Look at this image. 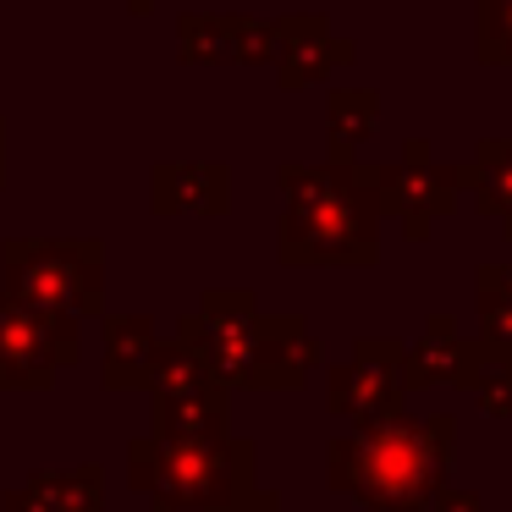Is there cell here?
<instances>
[{
    "instance_id": "cell-14",
    "label": "cell",
    "mask_w": 512,
    "mask_h": 512,
    "mask_svg": "<svg viewBox=\"0 0 512 512\" xmlns=\"http://www.w3.org/2000/svg\"><path fill=\"white\" fill-rule=\"evenodd\" d=\"M226 408H232V397L215 380L188 391V397H160L149 435H160V441H221V435H232L226 430Z\"/></svg>"
},
{
    "instance_id": "cell-16",
    "label": "cell",
    "mask_w": 512,
    "mask_h": 512,
    "mask_svg": "<svg viewBox=\"0 0 512 512\" xmlns=\"http://www.w3.org/2000/svg\"><path fill=\"white\" fill-rule=\"evenodd\" d=\"M177 56L193 61V67H210V61H237V17L188 12L177 23Z\"/></svg>"
},
{
    "instance_id": "cell-21",
    "label": "cell",
    "mask_w": 512,
    "mask_h": 512,
    "mask_svg": "<svg viewBox=\"0 0 512 512\" xmlns=\"http://www.w3.org/2000/svg\"><path fill=\"white\" fill-rule=\"evenodd\" d=\"M479 56L512 67V0H479Z\"/></svg>"
},
{
    "instance_id": "cell-6",
    "label": "cell",
    "mask_w": 512,
    "mask_h": 512,
    "mask_svg": "<svg viewBox=\"0 0 512 512\" xmlns=\"http://www.w3.org/2000/svg\"><path fill=\"white\" fill-rule=\"evenodd\" d=\"M83 358V325L39 314L0 292V391H50L67 364Z\"/></svg>"
},
{
    "instance_id": "cell-13",
    "label": "cell",
    "mask_w": 512,
    "mask_h": 512,
    "mask_svg": "<svg viewBox=\"0 0 512 512\" xmlns=\"http://www.w3.org/2000/svg\"><path fill=\"white\" fill-rule=\"evenodd\" d=\"M160 336L149 314H111L105 320V391H127V386H149V369H155Z\"/></svg>"
},
{
    "instance_id": "cell-9",
    "label": "cell",
    "mask_w": 512,
    "mask_h": 512,
    "mask_svg": "<svg viewBox=\"0 0 512 512\" xmlns=\"http://www.w3.org/2000/svg\"><path fill=\"white\" fill-rule=\"evenodd\" d=\"M149 204L155 215H221L232 204V171L221 160H160Z\"/></svg>"
},
{
    "instance_id": "cell-7",
    "label": "cell",
    "mask_w": 512,
    "mask_h": 512,
    "mask_svg": "<svg viewBox=\"0 0 512 512\" xmlns=\"http://www.w3.org/2000/svg\"><path fill=\"white\" fill-rule=\"evenodd\" d=\"M325 391H331V408L358 424L397 419V402L408 391V347L391 342V336H369L353 347L347 364L331 369Z\"/></svg>"
},
{
    "instance_id": "cell-11",
    "label": "cell",
    "mask_w": 512,
    "mask_h": 512,
    "mask_svg": "<svg viewBox=\"0 0 512 512\" xmlns=\"http://www.w3.org/2000/svg\"><path fill=\"white\" fill-rule=\"evenodd\" d=\"M347 56H353V45L336 39L325 17H314V12L281 17V56H276V67H281V83H287V89H303V83L325 78V72H331L336 61H347Z\"/></svg>"
},
{
    "instance_id": "cell-18",
    "label": "cell",
    "mask_w": 512,
    "mask_h": 512,
    "mask_svg": "<svg viewBox=\"0 0 512 512\" xmlns=\"http://www.w3.org/2000/svg\"><path fill=\"white\" fill-rule=\"evenodd\" d=\"M199 386H210V369L199 364V358L188 353V347L171 336V342H160V353H155V369H149V402H160V397H188V391H199Z\"/></svg>"
},
{
    "instance_id": "cell-17",
    "label": "cell",
    "mask_w": 512,
    "mask_h": 512,
    "mask_svg": "<svg viewBox=\"0 0 512 512\" xmlns=\"http://www.w3.org/2000/svg\"><path fill=\"white\" fill-rule=\"evenodd\" d=\"M375 111H380V100L369 89H336L331 94V105H325V138H331L336 160H353V149L375 127Z\"/></svg>"
},
{
    "instance_id": "cell-1",
    "label": "cell",
    "mask_w": 512,
    "mask_h": 512,
    "mask_svg": "<svg viewBox=\"0 0 512 512\" xmlns=\"http://www.w3.org/2000/svg\"><path fill=\"white\" fill-rule=\"evenodd\" d=\"M177 342L210 369L215 386H248V391H287L303 386L320 364L309 325L298 314H259L254 292H204V303L177 320Z\"/></svg>"
},
{
    "instance_id": "cell-23",
    "label": "cell",
    "mask_w": 512,
    "mask_h": 512,
    "mask_svg": "<svg viewBox=\"0 0 512 512\" xmlns=\"http://www.w3.org/2000/svg\"><path fill=\"white\" fill-rule=\"evenodd\" d=\"M221 512H287V507H281V496H270V490H254V496L232 501V507H221Z\"/></svg>"
},
{
    "instance_id": "cell-25",
    "label": "cell",
    "mask_w": 512,
    "mask_h": 512,
    "mask_svg": "<svg viewBox=\"0 0 512 512\" xmlns=\"http://www.w3.org/2000/svg\"><path fill=\"white\" fill-rule=\"evenodd\" d=\"M149 6H155V0H127V12H138V17H144Z\"/></svg>"
},
{
    "instance_id": "cell-22",
    "label": "cell",
    "mask_w": 512,
    "mask_h": 512,
    "mask_svg": "<svg viewBox=\"0 0 512 512\" xmlns=\"http://www.w3.org/2000/svg\"><path fill=\"white\" fill-rule=\"evenodd\" d=\"M430 512H479V496L474 490H441Z\"/></svg>"
},
{
    "instance_id": "cell-5",
    "label": "cell",
    "mask_w": 512,
    "mask_h": 512,
    "mask_svg": "<svg viewBox=\"0 0 512 512\" xmlns=\"http://www.w3.org/2000/svg\"><path fill=\"white\" fill-rule=\"evenodd\" d=\"M0 292L39 314L100 320L105 314V243L94 237H6Z\"/></svg>"
},
{
    "instance_id": "cell-12",
    "label": "cell",
    "mask_w": 512,
    "mask_h": 512,
    "mask_svg": "<svg viewBox=\"0 0 512 512\" xmlns=\"http://www.w3.org/2000/svg\"><path fill=\"white\" fill-rule=\"evenodd\" d=\"M474 353L479 342H468L446 314H435V320H424L419 342L408 347V386H435V380L468 386L474 380Z\"/></svg>"
},
{
    "instance_id": "cell-3",
    "label": "cell",
    "mask_w": 512,
    "mask_h": 512,
    "mask_svg": "<svg viewBox=\"0 0 512 512\" xmlns=\"http://www.w3.org/2000/svg\"><path fill=\"white\" fill-rule=\"evenodd\" d=\"M287 215H281V259L287 265H369L380 232V166L325 160V166H281Z\"/></svg>"
},
{
    "instance_id": "cell-19",
    "label": "cell",
    "mask_w": 512,
    "mask_h": 512,
    "mask_svg": "<svg viewBox=\"0 0 512 512\" xmlns=\"http://www.w3.org/2000/svg\"><path fill=\"white\" fill-rule=\"evenodd\" d=\"M468 391H474V397L485 402L490 413L512 419V347L479 342V353H474V380H468Z\"/></svg>"
},
{
    "instance_id": "cell-15",
    "label": "cell",
    "mask_w": 512,
    "mask_h": 512,
    "mask_svg": "<svg viewBox=\"0 0 512 512\" xmlns=\"http://www.w3.org/2000/svg\"><path fill=\"white\" fill-rule=\"evenodd\" d=\"M463 188L479 193V210L496 215L512 232V138H485L479 155L463 166Z\"/></svg>"
},
{
    "instance_id": "cell-24",
    "label": "cell",
    "mask_w": 512,
    "mask_h": 512,
    "mask_svg": "<svg viewBox=\"0 0 512 512\" xmlns=\"http://www.w3.org/2000/svg\"><path fill=\"white\" fill-rule=\"evenodd\" d=\"M0 188H6V116H0Z\"/></svg>"
},
{
    "instance_id": "cell-10",
    "label": "cell",
    "mask_w": 512,
    "mask_h": 512,
    "mask_svg": "<svg viewBox=\"0 0 512 512\" xmlns=\"http://www.w3.org/2000/svg\"><path fill=\"white\" fill-rule=\"evenodd\" d=\"M0 512H105V468H39L0 496Z\"/></svg>"
},
{
    "instance_id": "cell-4",
    "label": "cell",
    "mask_w": 512,
    "mask_h": 512,
    "mask_svg": "<svg viewBox=\"0 0 512 512\" xmlns=\"http://www.w3.org/2000/svg\"><path fill=\"white\" fill-rule=\"evenodd\" d=\"M259 446L243 435L221 441H160L138 435L127 441V485L155 512H221L254 496Z\"/></svg>"
},
{
    "instance_id": "cell-8",
    "label": "cell",
    "mask_w": 512,
    "mask_h": 512,
    "mask_svg": "<svg viewBox=\"0 0 512 512\" xmlns=\"http://www.w3.org/2000/svg\"><path fill=\"white\" fill-rule=\"evenodd\" d=\"M457 188H463V171L441 166L430 155V144H408V155L397 166H380V210L397 215L408 226V237H424L435 215H446L457 204Z\"/></svg>"
},
{
    "instance_id": "cell-20",
    "label": "cell",
    "mask_w": 512,
    "mask_h": 512,
    "mask_svg": "<svg viewBox=\"0 0 512 512\" xmlns=\"http://www.w3.org/2000/svg\"><path fill=\"white\" fill-rule=\"evenodd\" d=\"M479 325H485V342L512 347V265L479 270Z\"/></svg>"
},
{
    "instance_id": "cell-2",
    "label": "cell",
    "mask_w": 512,
    "mask_h": 512,
    "mask_svg": "<svg viewBox=\"0 0 512 512\" xmlns=\"http://www.w3.org/2000/svg\"><path fill=\"white\" fill-rule=\"evenodd\" d=\"M452 446H457L452 413H435V419H380V424H358L353 435H336L331 457H325V474L358 507L424 512L441 496Z\"/></svg>"
}]
</instances>
